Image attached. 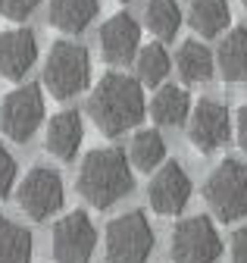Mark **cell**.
Instances as JSON below:
<instances>
[{
    "label": "cell",
    "mask_w": 247,
    "mask_h": 263,
    "mask_svg": "<svg viewBox=\"0 0 247 263\" xmlns=\"http://www.w3.org/2000/svg\"><path fill=\"white\" fill-rule=\"evenodd\" d=\"M88 116L110 138L135 128L147 116L141 82L126 72H104L88 97Z\"/></svg>",
    "instance_id": "6da1fadb"
},
{
    "label": "cell",
    "mask_w": 247,
    "mask_h": 263,
    "mask_svg": "<svg viewBox=\"0 0 247 263\" xmlns=\"http://www.w3.org/2000/svg\"><path fill=\"white\" fill-rule=\"evenodd\" d=\"M135 188V176L126 151L119 147H94L88 151L78 166V194L91 207H113L119 197Z\"/></svg>",
    "instance_id": "7a4b0ae2"
},
{
    "label": "cell",
    "mask_w": 247,
    "mask_h": 263,
    "mask_svg": "<svg viewBox=\"0 0 247 263\" xmlns=\"http://www.w3.org/2000/svg\"><path fill=\"white\" fill-rule=\"evenodd\" d=\"M91 82V57L75 41H53L44 60V88L56 101L81 94Z\"/></svg>",
    "instance_id": "3957f363"
},
{
    "label": "cell",
    "mask_w": 247,
    "mask_h": 263,
    "mask_svg": "<svg viewBox=\"0 0 247 263\" xmlns=\"http://www.w3.org/2000/svg\"><path fill=\"white\" fill-rule=\"evenodd\" d=\"M203 197L222 222L247 216V163L225 157L203 182Z\"/></svg>",
    "instance_id": "277c9868"
},
{
    "label": "cell",
    "mask_w": 247,
    "mask_h": 263,
    "mask_svg": "<svg viewBox=\"0 0 247 263\" xmlns=\"http://www.w3.org/2000/svg\"><path fill=\"white\" fill-rule=\"evenodd\" d=\"M107 263H147L153 251V229L141 210H129L110 219L104 232Z\"/></svg>",
    "instance_id": "5b68a950"
},
{
    "label": "cell",
    "mask_w": 247,
    "mask_h": 263,
    "mask_svg": "<svg viewBox=\"0 0 247 263\" xmlns=\"http://www.w3.org/2000/svg\"><path fill=\"white\" fill-rule=\"evenodd\" d=\"M169 254L175 263H216L222 257V238L207 216H184L172 229Z\"/></svg>",
    "instance_id": "8992f818"
},
{
    "label": "cell",
    "mask_w": 247,
    "mask_h": 263,
    "mask_svg": "<svg viewBox=\"0 0 247 263\" xmlns=\"http://www.w3.org/2000/svg\"><path fill=\"white\" fill-rule=\"evenodd\" d=\"M44 122V94L38 85H19L0 101V132L13 141H28Z\"/></svg>",
    "instance_id": "52a82bcc"
},
{
    "label": "cell",
    "mask_w": 247,
    "mask_h": 263,
    "mask_svg": "<svg viewBox=\"0 0 247 263\" xmlns=\"http://www.w3.org/2000/svg\"><path fill=\"white\" fill-rule=\"evenodd\" d=\"M94 245H97V229L88 213L75 210L56 219L50 238V251L56 263H88L94 254Z\"/></svg>",
    "instance_id": "ba28073f"
},
{
    "label": "cell",
    "mask_w": 247,
    "mask_h": 263,
    "mask_svg": "<svg viewBox=\"0 0 247 263\" xmlns=\"http://www.w3.org/2000/svg\"><path fill=\"white\" fill-rule=\"evenodd\" d=\"M19 207L32 216V219H47L53 216L66 201V191H63V176L50 166H35L22 182H19Z\"/></svg>",
    "instance_id": "9c48e42d"
},
{
    "label": "cell",
    "mask_w": 247,
    "mask_h": 263,
    "mask_svg": "<svg viewBox=\"0 0 247 263\" xmlns=\"http://www.w3.org/2000/svg\"><path fill=\"white\" fill-rule=\"evenodd\" d=\"M232 135V116L229 110L219 104V101H197L191 107V116H188V141L200 151V154H213L219 151Z\"/></svg>",
    "instance_id": "30bf717a"
},
{
    "label": "cell",
    "mask_w": 247,
    "mask_h": 263,
    "mask_svg": "<svg viewBox=\"0 0 247 263\" xmlns=\"http://www.w3.org/2000/svg\"><path fill=\"white\" fill-rule=\"evenodd\" d=\"M147 201L153 213L160 216H175L184 210V204L191 201V179L178 163H160L150 176L147 185Z\"/></svg>",
    "instance_id": "8fae6325"
},
{
    "label": "cell",
    "mask_w": 247,
    "mask_h": 263,
    "mask_svg": "<svg viewBox=\"0 0 247 263\" xmlns=\"http://www.w3.org/2000/svg\"><path fill=\"white\" fill-rule=\"evenodd\" d=\"M141 50V25L129 16V13H116L104 22L100 28V53L107 63L122 66L135 60Z\"/></svg>",
    "instance_id": "7c38bea8"
},
{
    "label": "cell",
    "mask_w": 247,
    "mask_h": 263,
    "mask_svg": "<svg viewBox=\"0 0 247 263\" xmlns=\"http://www.w3.org/2000/svg\"><path fill=\"white\" fill-rule=\"evenodd\" d=\"M38 60V41L32 28H10L0 35V76L19 82Z\"/></svg>",
    "instance_id": "4fadbf2b"
},
{
    "label": "cell",
    "mask_w": 247,
    "mask_h": 263,
    "mask_svg": "<svg viewBox=\"0 0 247 263\" xmlns=\"http://www.w3.org/2000/svg\"><path fill=\"white\" fill-rule=\"evenodd\" d=\"M81 141H85V122H81V113L63 110V113H56V116L47 122L44 147H47L56 160H75Z\"/></svg>",
    "instance_id": "5bb4252c"
},
{
    "label": "cell",
    "mask_w": 247,
    "mask_h": 263,
    "mask_svg": "<svg viewBox=\"0 0 247 263\" xmlns=\"http://www.w3.org/2000/svg\"><path fill=\"white\" fill-rule=\"evenodd\" d=\"M216 66L225 82L244 85L247 82V25L232 28L216 50Z\"/></svg>",
    "instance_id": "9a60e30c"
},
{
    "label": "cell",
    "mask_w": 247,
    "mask_h": 263,
    "mask_svg": "<svg viewBox=\"0 0 247 263\" xmlns=\"http://www.w3.org/2000/svg\"><path fill=\"white\" fill-rule=\"evenodd\" d=\"M97 13H100L97 0H50V25L66 31V35L85 31L97 19Z\"/></svg>",
    "instance_id": "2e32d148"
},
{
    "label": "cell",
    "mask_w": 247,
    "mask_h": 263,
    "mask_svg": "<svg viewBox=\"0 0 247 263\" xmlns=\"http://www.w3.org/2000/svg\"><path fill=\"white\" fill-rule=\"evenodd\" d=\"M175 63H178L181 79H184V82H191V85L210 82L213 72H216V57H213V50H210L203 41H197V38L181 41Z\"/></svg>",
    "instance_id": "e0dca14e"
},
{
    "label": "cell",
    "mask_w": 247,
    "mask_h": 263,
    "mask_svg": "<svg viewBox=\"0 0 247 263\" xmlns=\"http://www.w3.org/2000/svg\"><path fill=\"white\" fill-rule=\"evenodd\" d=\"M150 116L157 125H181L191 116V97L178 85H163L150 101Z\"/></svg>",
    "instance_id": "ac0fdd59"
},
{
    "label": "cell",
    "mask_w": 247,
    "mask_h": 263,
    "mask_svg": "<svg viewBox=\"0 0 247 263\" xmlns=\"http://www.w3.org/2000/svg\"><path fill=\"white\" fill-rule=\"evenodd\" d=\"M188 22L200 38H216L232 25L229 0H191Z\"/></svg>",
    "instance_id": "d6986e66"
},
{
    "label": "cell",
    "mask_w": 247,
    "mask_h": 263,
    "mask_svg": "<svg viewBox=\"0 0 247 263\" xmlns=\"http://www.w3.org/2000/svg\"><path fill=\"white\" fill-rule=\"evenodd\" d=\"M129 160L132 166L141 170V173H153L160 166V163H166V141L157 128H141L135 132V138L129 144Z\"/></svg>",
    "instance_id": "ffe728a7"
},
{
    "label": "cell",
    "mask_w": 247,
    "mask_h": 263,
    "mask_svg": "<svg viewBox=\"0 0 247 263\" xmlns=\"http://www.w3.org/2000/svg\"><path fill=\"white\" fill-rule=\"evenodd\" d=\"M144 25L150 35H157L160 41H172L181 28V10L175 0H147L144 7Z\"/></svg>",
    "instance_id": "44dd1931"
},
{
    "label": "cell",
    "mask_w": 247,
    "mask_h": 263,
    "mask_svg": "<svg viewBox=\"0 0 247 263\" xmlns=\"http://www.w3.org/2000/svg\"><path fill=\"white\" fill-rule=\"evenodd\" d=\"M0 263H32V235L7 216H0Z\"/></svg>",
    "instance_id": "7402d4cb"
},
{
    "label": "cell",
    "mask_w": 247,
    "mask_h": 263,
    "mask_svg": "<svg viewBox=\"0 0 247 263\" xmlns=\"http://www.w3.org/2000/svg\"><path fill=\"white\" fill-rule=\"evenodd\" d=\"M135 69H138V82L147 85V88H153V85H163V79L172 69V60H169V53H166L163 44H147L135 57Z\"/></svg>",
    "instance_id": "603a6c76"
},
{
    "label": "cell",
    "mask_w": 247,
    "mask_h": 263,
    "mask_svg": "<svg viewBox=\"0 0 247 263\" xmlns=\"http://www.w3.org/2000/svg\"><path fill=\"white\" fill-rule=\"evenodd\" d=\"M38 4L41 0H0V16H7L13 22H25L38 10Z\"/></svg>",
    "instance_id": "cb8c5ba5"
},
{
    "label": "cell",
    "mask_w": 247,
    "mask_h": 263,
    "mask_svg": "<svg viewBox=\"0 0 247 263\" xmlns=\"http://www.w3.org/2000/svg\"><path fill=\"white\" fill-rule=\"evenodd\" d=\"M13 182H16V160L4 144H0V197H7L13 191Z\"/></svg>",
    "instance_id": "d4e9b609"
},
{
    "label": "cell",
    "mask_w": 247,
    "mask_h": 263,
    "mask_svg": "<svg viewBox=\"0 0 247 263\" xmlns=\"http://www.w3.org/2000/svg\"><path fill=\"white\" fill-rule=\"evenodd\" d=\"M232 263H247V222L238 226L232 235Z\"/></svg>",
    "instance_id": "484cf974"
},
{
    "label": "cell",
    "mask_w": 247,
    "mask_h": 263,
    "mask_svg": "<svg viewBox=\"0 0 247 263\" xmlns=\"http://www.w3.org/2000/svg\"><path fill=\"white\" fill-rule=\"evenodd\" d=\"M235 135H238V144H241V151L247 154V104L238 110V116H235Z\"/></svg>",
    "instance_id": "4316f807"
},
{
    "label": "cell",
    "mask_w": 247,
    "mask_h": 263,
    "mask_svg": "<svg viewBox=\"0 0 247 263\" xmlns=\"http://www.w3.org/2000/svg\"><path fill=\"white\" fill-rule=\"evenodd\" d=\"M122 4H132V0H122Z\"/></svg>",
    "instance_id": "83f0119b"
},
{
    "label": "cell",
    "mask_w": 247,
    "mask_h": 263,
    "mask_svg": "<svg viewBox=\"0 0 247 263\" xmlns=\"http://www.w3.org/2000/svg\"><path fill=\"white\" fill-rule=\"evenodd\" d=\"M241 4H244V7H247V0H241Z\"/></svg>",
    "instance_id": "f1b7e54d"
}]
</instances>
